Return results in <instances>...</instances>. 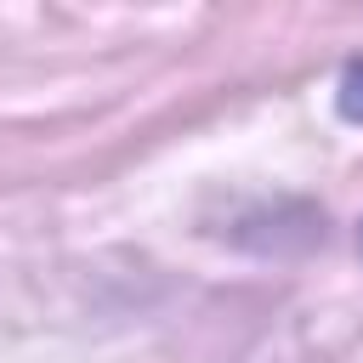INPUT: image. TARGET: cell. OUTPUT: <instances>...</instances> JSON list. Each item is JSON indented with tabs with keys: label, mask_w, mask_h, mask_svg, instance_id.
<instances>
[{
	"label": "cell",
	"mask_w": 363,
	"mask_h": 363,
	"mask_svg": "<svg viewBox=\"0 0 363 363\" xmlns=\"http://www.w3.org/2000/svg\"><path fill=\"white\" fill-rule=\"evenodd\" d=\"M340 102H346V113H363V68L346 74V96H340Z\"/></svg>",
	"instance_id": "cell-1"
}]
</instances>
